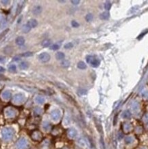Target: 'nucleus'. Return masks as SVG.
Instances as JSON below:
<instances>
[{
  "label": "nucleus",
  "mask_w": 148,
  "mask_h": 149,
  "mask_svg": "<svg viewBox=\"0 0 148 149\" xmlns=\"http://www.w3.org/2000/svg\"><path fill=\"white\" fill-rule=\"evenodd\" d=\"M130 116H131V113H130V112L128 110L125 111L122 113V117L124 118V119H128V118L130 117Z\"/></svg>",
  "instance_id": "412c9836"
},
{
  "label": "nucleus",
  "mask_w": 148,
  "mask_h": 149,
  "mask_svg": "<svg viewBox=\"0 0 148 149\" xmlns=\"http://www.w3.org/2000/svg\"><path fill=\"white\" fill-rule=\"evenodd\" d=\"M51 128V125L49 124L48 122H44L43 124V129L45 130V131H49Z\"/></svg>",
  "instance_id": "4be33fe9"
},
{
  "label": "nucleus",
  "mask_w": 148,
  "mask_h": 149,
  "mask_svg": "<svg viewBox=\"0 0 148 149\" xmlns=\"http://www.w3.org/2000/svg\"><path fill=\"white\" fill-rule=\"evenodd\" d=\"M27 25H29L32 28H36L37 25H38V22L36 19H30L28 21H27Z\"/></svg>",
  "instance_id": "f8f14e48"
},
{
  "label": "nucleus",
  "mask_w": 148,
  "mask_h": 149,
  "mask_svg": "<svg viewBox=\"0 0 148 149\" xmlns=\"http://www.w3.org/2000/svg\"><path fill=\"white\" fill-rule=\"evenodd\" d=\"M131 129V125L129 124V123H125L123 126V130L126 132H128L130 131Z\"/></svg>",
  "instance_id": "a878e982"
},
{
  "label": "nucleus",
  "mask_w": 148,
  "mask_h": 149,
  "mask_svg": "<svg viewBox=\"0 0 148 149\" xmlns=\"http://www.w3.org/2000/svg\"><path fill=\"white\" fill-rule=\"evenodd\" d=\"M131 107L132 109V110L134 111H137V110L139 109V103H138L137 102H134L132 104Z\"/></svg>",
  "instance_id": "b1692460"
},
{
  "label": "nucleus",
  "mask_w": 148,
  "mask_h": 149,
  "mask_svg": "<svg viewBox=\"0 0 148 149\" xmlns=\"http://www.w3.org/2000/svg\"><path fill=\"white\" fill-rule=\"evenodd\" d=\"M28 147H29V144L27 142V140L24 137L20 138L16 142V149H27Z\"/></svg>",
  "instance_id": "f03ea898"
},
{
  "label": "nucleus",
  "mask_w": 148,
  "mask_h": 149,
  "mask_svg": "<svg viewBox=\"0 0 148 149\" xmlns=\"http://www.w3.org/2000/svg\"><path fill=\"white\" fill-rule=\"evenodd\" d=\"M2 98L5 100H8L11 98V93L9 91H4L1 94Z\"/></svg>",
  "instance_id": "ddd939ff"
},
{
  "label": "nucleus",
  "mask_w": 148,
  "mask_h": 149,
  "mask_svg": "<svg viewBox=\"0 0 148 149\" xmlns=\"http://www.w3.org/2000/svg\"><path fill=\"white\" fill-rule=\"evenodd\" d=\"M25 100V96L21 93H16L14 96L13 97V102L15 103V104H21L22 102H23Z\"/></svg>",
  "instance_id": "39448f33"
},
{
  "label": "nucleus",
  "mask_w": 148,
  "mask_h": 149,
  "mask_svg": "<svg viewBox=\"0 0 148 149\" xmlns=\"http://www.w3.org/2000/svg\"><path fill=\"white\" fill-rule=\"evenodd\" d=\"M109 17H110V14L108 12H104L99 15V18L102 20H106L109 18Z\"/></svg>",
  "instance_id": "f3484780"
},
{
  "label": "nucleus",
  "mask_w": 148,
  "mask_h": 149,
  "mask_svg": "<svg viewBox=\"0 0 148 149\" xmlns=\"http://www.w3.org/2000/svg\"><path fill=\"white\" fill-rule=\"evenodd\" d=\"M42 10H43V8L41 6H36L33 8L32 12L34 15H39L42 12Z\"/></svg>",
  "instance_id": "1a4fd4ad"
},
{
  "label": "nucleus",
  "mask_w": 148,
  "mask_h": 149,
  "mask_svg": "<svg viewBox=\"0 0 148 149\" xmlns=\"http://www.w3.org/2000/svg\"><path fill=\"white\" fill-rule=\"evenodd\" d=\"M50 116L53 121L56 122L58 120H59V119L60 118L61 112L59 109H54L51 111V112L50 113Z\"/></svg>",
  "instance_id": "20e7f679"
},
{
  "label": "nucleus",
  "mask_w": 148,
  "mask_h": 149,
  "mask_svg": "<svg viewBox=\"0 0 148 149\" xmlns=\"http://www.w3.org/2000/svg\"><path fill=\"white\" fill-rule=\"evenodd\" d=\"M25 42V40L23 36H18V37H16V40H15L16 44L17 45H19V46L24 45Z\"/></svg>",
  "instance_id": "9b49d317"
},
{
  "label": "nucleus",
  "mask_w": 148,
  "mask_h": 149,
  "mask_svg": "<svg viewBox=\"0 0 148 149\" xmlns=\"http://www.w3.org/2000/svg\"><path fill=\"white\" fill-rule=\"evenodd\" d=\"M71 4H74V5H78V4H80V1L79 0H71Z\"/></svg>",
  "instance_id": "c9c22d12"
},
{
  "label": "nucleus",
  "mask_w": 148,
  "mask_h": 149,
  "mask_svg": "<svg viewBox=\"0 0 148 149\" xmlns=\"http://www.w3.org/2000/svg\"><path fill=\"white\" fill-rule=\"evenodd\" d=\"M65 57V55L63 52H57L56 54V58L58 60H63Z\"/></svg>",
  "instance_id": "2eb2a0df"
},
{
  "label": "nucleus",
  "mask_w": 148,
  "mask_h": 149,
  "mask_svg": "<svg viewBox=\"0 0 148 149\" xmlns=\"http://www.w3.org/2000/svg\"><path fill=\"white\" fill-rule=\"evenodd\" d=\"M31 29H32V28L27 24H25L22 27V31L23 33H28L31 30Z\"/></svg>",
  "instance_id": "a211bd4d"
},
{
  "label": "nucleus",
  "mask_w": 148,
  "mask_h": 149,
  "mask_svg": "<svg viewBox=\"0 0 148 149\" xmlns=\"http://www.w3.org/2000/svg\"><path fill=\"white\" fill-rule=\"evenodd\" d=\"M1 3H2V4L6 6V5H8V4H10V1H8V0H2Z\"/></svg>",
  "instance_id": "58836bf2"
},
{
  "label": "nucleus",
  "mask_w": 148,
  "mask_h": 149,
  "mask_svg": "<svg viewBox=\"0 0 148 149\" xmlns=\"http://www.w3.org/2000/svg\"><path fill=\"white\" fill-rule=\"evenodd\" d=\"M39 60L42 63H47L50 60L51 56L47 52H43L39 55Z\"/></svg>",
  "instance_id": "423d86ee"
},
{
  "label": "nucleus",
  "mask_w": 148,
  "mask_h": 149,
  "mask_svg": "<svg viewBox=\"0 0 148 149\" xmlns=\"http://www.w3.org/2000/svg\"><path fill=\"white\" fill-rule=\"evenodd\" d=\"M60 48V45L58 44H54L50 47V49L51 50H58Z\"/></svg>",
  "instance_id": "473e14b6"
},
{
  "label": "nucleus",
  "mask_w": 148,
  "mask_h": 149,
  "mask_svg": "<svg viewBox=\"0 0 148 149\" xmlns=\"http://www.w3.org/2000/svg\"><path fill=\"white\" fill-rule=\"evenodd\" d=\"M70 123V120L68 117H65V119L64 120V124L65 125H69Z\"/></svg>",
  "instance_id": "4c0bfd02"
},
{
  "label": "nucleus",
  "mask_w": 148,
  "mask_h": 149,
  "mask_svg": "<svg viewBox=\"0 0 148 149\" xmlns=\"http://www.w3.org/2000/svg\"><path fill=\"white\" fill-rule=\"evenodd\" d=\"M5 72V69L3 67L0 66V72Z\"/></svg>",
  "instance_id": "ea45409f"
},
{
  "label": "nucleus",
  "mask_w": 148,
  "mask_h": 149,
  "mask_svg": "<svg viewBox=\"0 0 148 149\" xmlns=\"http://www.w3.org/2000/svg\"><path fill=\"white\" fill-rule=\"evenodd\" d=\"M42 109L40 107H36L34 110V113L35 115H37V116H39L42 113Z\"/></svg>",
  "instance_id": "393cba45"
},
{
  "label": "nucleus",
  "mask_w": 148,
  "mask_h": 149,
  "mask_svg": "<svg viewBox=\"0 0 148 149\" xmlns=\"http://www.w3.org/2000/svg\"><path fill=\"white\" fill-rule=\"evenodd\" d=\"M60 65H61V66H62L63 67H68L70 65V62L69 60H63V61L61 62Z\"/></svg>",
  "instance_id": "bb28decb"
},
{
  "label": "nucleus",
  "mask_w": 148,
  "mask_h": 149,
  "mask_svg": "<svg viewBox=\"0 0 148 149\" xmlns=\"http://www.w3.org/2000/svg\"><path fill=\"white\" fill-rule=\"evenodd\" d=\"M4 113L7 117H14L16 115V111L12 107H8L6 109Z\"/></svg>",
  "instance_id": "0eeeda50"
},
{
  "label": "nucleus",
  "mask_w": 148,
  "mask_h": 149,
  "mask_svg": "<svg viewBox=\"0 0 148 149\" xmlns=\"http://www.w3.org/2000/svg\"><path fill=\"white\" fill-rule=\"evenodd\" d=\"M50 43H51V41L49 39H45L41 43V45L44 48H47L50 45Z\"/></svg>",
  "instance_id": "6ab92c4d"
},
{
  "label": "nucleus",
  "mask_w": 148,
  "mask_h": 149,
  "mask_svg": "<svg viewBox=\"0 0 148 149\" xmlns=\"http://www.w3.org/2000/svg\"><path fill=\"white\" fill-rule=\"evenodd\" d=\"M68 137L71 139H74L78 135V131L75 129H70L67 132Z\"/></svg>",
  "instance_id": "6e6552de"
},
{
  "label": "nucleus",
  "mask_w": 148,
  "mask_h": 149,
  "mask_svg": "<svg viewBox=\"0 0 148 149\" xmlns=\"http://www.w3.org/2000/svg\"><path fill=\"white\" fill-rule=\"evenodd\" d=\"M41 137H42V135H41V132H39L38 131H34L32 134V138L34 140H40L41 139Z\"/></svg>",
  "instance_id": "9d476101"
},
{
  "label": "nucleus",
  "mask_w": 148,
  "mask_h": 149,
  "mask_svg": "<svg viewBox=\"0 0 148 149\" xmlns=\"http://www.w3.org/2000/svg\"><path fill=\"white\" fill-rule=\"evenodd\" d=\"M19 60V58H18V57H15V58H14V59H13V60Z\"/></svg>",
  "instance_id": "79ce46f5"
},
{
  "label": "nucleus",
  "mask_w": 148,
  "mask_h": 149,
  "mask_svg": "<svg viewBox=\"0 0 148 149\" xmlns=\"http://www.w3.org/2000/svg\"><path fill=\"white\" fill-rule=\"evenodd\" d=\"M33 55V54L30 52H25L23 54H21L22 56H24V57H29V56H32Z\"/></svg>",
  "instance_id": "72a5a7b5"
},
{
  "label": "nucleus",
  "mask_w": 148,
  "mask_h": 149,
  "mask_svg": "<svg viewBox=\"0 0 148 149\" xmlns=\"http://www.w3.org/2000/svg\"></svg>",
  "instance_id": "c03bdc74"
},
{
  "label": "nucleus",
  "mask_w": 148,
  "mask_h": 149,
  "mask_svg": "<svg viewBox=\"0 0 148 149\" xmlns=\"http://www.w3.org/2000/svg\"><path fill=\"white\" fill-rule=\"evenodd\" d=\"M144 120H145V122L148 121V114L145 116V117H144Z\"/></svg>",
  "instance_id": "a19ab883"
},
{
  "label": "nucleus",
  "mask_w": 148,
  "mask_h": 149,
  "mask_svg": "<svg viewBox=\"0 0 148 149\" xmlns=\"http://www.w3.org/2000/svg\"><path fill=\"white\" fill-rule=\"evenodd\" d=\"M86 62L93 67H97L100 64L99 60L93 56H90V55L87 56L86 57Z\"/></svg>",
  "instance_id": "7ed1b4c3"
},
{
  "label": "nucleus",
  "mask_w": 148,
  "mask_h": 149,
  "mask_svg": "<svg viewBox=\"0 0 148 149\" xmlns=\"http://www.w3.org/2000/svg\"><path fill=\"white\" fill-rule=\"evenodd\" d=\"M133 138L130 137V136H128V137H127L126 138H125V143L127 144H131L132 142L133 141Z\"/></svg>",
  "instance_id": "2f4dec72"
},
{
  "label": "nucleus",
  "mask_w": 148,
  "mask_h": 149,
  "mask_svg": "<svg viewBox=\"0 0 148 149\" xmlns=\"http://www.w3.org/2000/svg\"><path fill=\"white\" fill-rule=\"evenodd\" d=\"M29 67V63L26 61H23V62H21V64L19 65V68L21 69H23V70H25V69H27V68Z\"/></svg>",
  "instance_id": "dca6fc26"
},
{
  "label": "nucleus",
  "mask_w": 148,
  "mask_h": 149,
  "mask_svg": "<svg viewBox=\"0 0 148 149\" xmlns=\"http://www.w3.org/2000/svg\"><path fill=\"white\" fill-rule=\"evenodd\" d=\"M85 19H86V21L90 22V21H91L93 20V15L91 13H89V14H87L86 16L85 17Z\"/></svg>",
  "instance_id": "cd10ccee"
},
{
  "label": "nucleus",
  "mask_w": 148,
  "mask_h": 149,
  "mask_svg": "<svg viewBox=\"0 0 148 149\" xmlns=\"http://www.w3.org/2000/svg\"><path fill=\"white\" fill-rule=\"evenodd\" d=\"M58 2H60V3H65L66 2V1H58Z\"/></svg>",
  "instance_id": "37998d69"
},
{
  "label": "nucleus",
  "mask_w": 148,
  "mask_h": 149,
  "mask_svg": "<svg viewBox=\"0 0 148 149\" xmlns=\"http://www.w3.org/2000/svg\"><path fill=\"white\" fill-rule=\"evenodd\" d=\"M80 95H84L86 93V91L84 90V89H81V90H79L78 92Z\"/></svg>",
  "instance_id": "e433bc0d"
},
{
  "label": "nucleus",
  "mask_w": 148,
  "mask_h": 149,
  "mask_svg": "<svg viewBox=\"0 0 148 149\" xmlns=\"http://www.w3.org/2000/svg\"><path fill=\"white\" fill-rule=\"evenodd\" d=\"M1 135H2L3 139L5 141L11 140L12 139L14 135H15V131L12 128L6 127V128H4L2 130Z\"/></svg>",
  "instance_id": "f257e3e1"
},
{
  "label": "nucleus",
  "mask_w": 148,
  "mask_h": 149,
  "mask_svg": "<svg viewBox=\"0 0 148 149\" xmlns=\"http://www.w3.org/2000/svg\"><path fill=\"white\" fill-rule=\"evenodd\" d=\"M78 67L80 69H85L86 68V65L83 62V61H80L78 63Z\"/></svg>",
  "instance_id": "5701e85b"
},
{
  "label": "nucleus",
  "mask_w": 148,
  "mask_h": 149,
  "mask_svg": "<svg viewBox=\"0 0 148 149\" xmlns=\"http://www.w3.org/2000/svg\"><path fill=\"white\" fill-rule=\"evenodd\" d=\"M78 144L80 146H81L82 147H86L87 146V142L85 140V139L84 138H81L78 140Z\"/></svg>",
  "instance_id": "aec40b11"
},
{
  "label": "nucleus",
  "mask_w": 148,
  "mask_h": 149,
  "mask_svg": "<svg viewBox=\"0 0 148 149\" xmlns=\"http://www.w3.org/2000/svg\"><path fill=\"white\" fill-rule=\"evenodd\" d=\"M34 100H35V102H36L37 104H39V105L43 104V103L45 102V98H44L43 96H37L35 98Z\"/></svg>",
  "instance_id": "4468645a"
},
{
  "label": "nucleus",
  "mask_w": 148,
  "mask_h": 149,
  "mask_svg": "<svg viewBox=\"0 0 148 149\" xmlns=\"http://www.w3.org/2000/svg\"><path fill=\"white\" fill-rule=\"evenodd\" d=\"M8 69H9V71L14 72H16V67L15 66V65H10V66L8 67Z\"/></svg>",
  "instance_id": "7c9ffc66"
},
{
  "label": "nucleus",
  "mask_w": 148,
  "mask_h": 149,
  "mask_svg": "<svg viewBox=\"0 0 148 149\" xmlns=\"http://www.w3.org/2000/svg\"><path fill=\"white\" fill-rule=\"evenodd\" d=\"M71 25H72V27H74V28H78L79 27V24L76 21H75V20H73L72 21H71Z\"/></svg>",
  "instance_id": "f704fd0d"
},
{
  "label": "nucleus",
  "mask_w": 148,
  "mask_h": 149,
  "mask_svg": "<svg viewBox=\"0 0 148 149\" xmlns=\"http://www.w3.org/2000/svg\"><path fill=\"white\" fill-rule=\"evenodd\" d=\"M111 6H112V4H111V3L110 1H106L104 4V8L107 10H109L110 9V8H111Z\"/></svg>",
  "instance_id": "c756f323"
},
{
  "label": "nucleus",
  "mask_w": 148,
  "mask_h": 149,
  "mask_svg": "<svg viewBox=\"0 0 148 149\" xmlns=\"http://www.w3.org/2000/svg\"><path fill=\"white\" fill-rule=\"evenodd\" d=\"M73 47H74V44H73L71 42L67 43H66L65 45H64L65 49H66V50H68V49H71V48H72Z\"/></svg>",
  "instance_id": "c85d7f7f"
}]
</instances>
